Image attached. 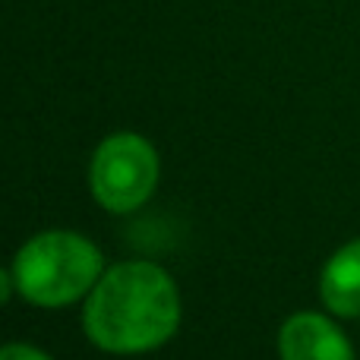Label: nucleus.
I'll return each mask as SVG.
<instances>
[{
	"label": "nucleus",
	"mask_w": 360,
	"mask_h": 360,
	"mask_svg": "<svg viewBox=\"0 0 360 360\" xmlns=\"http://www.w3.org/2000/svg\"><path fill=\"white\" fill-rule=\"evenodd\" d=\"M177 281L146 259L105 269L82 307V332L108 354H149L180 329Z\"/></svg>",
	"instance_id": "f257e3e1"
},
{
	"label": "nucleus",
	"mask_w": 360,
	"mask_h": 360,
	"mask_svg": "<svg viewBox=\"0 0 360 360\" xmlns=\"http://www.w3.org/2000/svg\"><path fill=\"white\" fill-rule=\"evenodd\" d=\"M10 269L19 297L44 310H60L89 297L105 275V256L79 231L51 228L29 237Z\"/></svg>",
	"instance_id": "f03ea898"
},
{
	"label": "nucleus",
	"mask_w": 360,
	"mask_h": 360,
	"mask_svg": "<svg viewBox=\"0 0 360 360\" xmlns=\"http://www.w3.org/2000/svg\"><path fill=\"white\" fill-rule=\"evenodd\" d=\"M162 177L155 146L146 136L120 130L105 136L89 162V193L105 212L130 215L152 199Z\"/></svg>",
	"instance_id": "7ed1b4c3"
},
{
	"label": "nucleus",
	"mask_w": 360,
	"mask_h": 360,
	"mask_svg": "<svg viewBox=\"0 0 360 360\" xmlns=\"http://www.w3.org/2000/svg\"><path fill=\"white\" fill-rule=\"evenodd\" d=\"M278 354L281 360H354V348L332 316L300 310L281 326Z\"/></svg>",
	"instance_id": "20e7f679"
},
{
	"label": "nucleus",
	"mask_w": 360,
	"mask_h": 360,
	"mask_svg": "<svg viewBox=\"0 0 360 360\" xmlns=\"http://www.w3.org/2000/svg\"><path fill=\"white\" fill-rule=\"evenodd\" d=\"M319 300L332 316L360 319V237L326 259L319 275Z\"/></svg>",
	"instance_id": "39448f33"
},
{
	"label": "nucleus",
	"mask_w": 360,
	"mask_h": 360,
	"mask_svg": "<svg viewBox=\"0 0 360 360\" xmlns=\"http://www.w3.org/2000/svg\"><path fill=\"white\" fill-rule=\"evenodd\" d=\"M0 360H54L48 351L35 348V345H25V342H6L0 345Z\"/></svg>",
	"instance_id": "423d86ee"
},
{
	"label": "nucleus",
	"mask_w": 360,
	"mask_h": 360,
	"mask_svg": "<svg viewBox=\"0 0 360 360\" xmlns=\"http://www.w3.org/2000/svg\"><path fill=\"white\" fill-rule=\"evenodd\" d=\"M16 294V278H13V269H0V307Z\"/></svg>",
	"instance_id": "0eeeda50"
}]
</instances>
